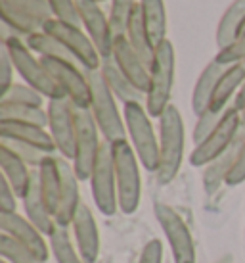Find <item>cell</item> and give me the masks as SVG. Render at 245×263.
<instances>
[{
	"label": "cell",
	"mask_w": 245,
	"mask_h": 263,
	"mask_svg": "<svg viewBox=\"0 0 245 263\" xmlns=\"http://www.w3.org/2000/svg\"><path fill=\"white\" fill-rule=\"evenodd\" d=\"M100 127L94 119L92 111L75 108V156L73 169L80 181H88L94 171L101 150Z\"/></svg>",
	"instance_id": "52a82bcc"
},
{
	"label": "cell",
	"mask_w": 245,
	"mask_h": 263,
	"mask_svg": "<svg viewBox=\"0 0 245 263\" xmlns=\"http://www.w3.org/2000/svg\"><path fill=\"white\" fill-rule=\"evenodd\" d=\"M80 15V27H85L87 35L98 48L101 58H111L115 35L109 23V15L100 8V4L90 0H77Z\"/></svg>",
	"instance_id": "9a60e30c"
},
{
	"label": "cell",
	"mask_w": 245,
	"mask_h": 263,
	"mask_svg": "<svg viewBox=\"0 0 245 263\" xmlns=\"http://www.w3.org/2000/svg\"><path fill=\"white\" fill-rule=\"evenodd\" d=\"M43 31L52 35L54 39H58L65 46V50L77 60V64L85 71H100L104 58L87 35V31H83L77 25H69V23H64L59 20H54V17L50 22L44 23Z\"/></svg>",
	"instance_id": "30bf717a"
},
{
	"label": "cell",
	"mask_w": 245,
	"mask_h": 263,
	"mask_svg": "<svg viewBox=\"0 0 245 263\" xmlns=\"http://www.w3.org/2000/svg\"><path fill=\"white\" fill-rule=\"evenodd\" d=\"M0 169H2V177L12 184L17 198L22 200L33 183L35 171L4 144H0Z\"/></svg>",
	"instance_id": "603a6c76"
},
{
	"label": "cell",
	"mask_w": 245,
	"mask_h": 263,
	"mask_svg": "<svg viewBox=\"0 0 245 263\" xmlns=\"http://www.w3.org/2000/svg\"><path fill=\"white\" fill-rule=\"evenodd\" d=\"M0 144L8 146L15 156H19L31 169H38L40 163L46 160V156H54V154H46L38 148H33L29 144H23V142H15V140H8V139H0Z\"/></svg>",
	"instance_id": "8d00e7d4"
},
{
	"label": "cell",
	"mask_w": 245,
	"mask_h": 263,
	"mask_svg": "<svg viewBox=\"0 0 245 263\" xmlns=\"http://www.w3.org/2000/svg\"><path fill=\"white\" fill-rule=\"evenodd\" d=\"M0 14H2V22L6 27L14 31V35L17 37H29L33 33L43 31L44 23H40L38 20H35L33 15H29L27 12H23L19 8H15L12 2L8 0H0Z\"/></svg>",
	"instance_id": "f546056e"
},
{
	"label": "cell",
	"mask_w": 245,
	"mask_h": 263,
	"mask_svg": "<svg viewBox=\"0 0 245 263\" xmlns=\"http://www.w3.org/2000/svg\"><path fill=\"white\" fill-rule=\"evenodd\" d=\"M155 219H157L161 231L165 234V240L169 244V250L173 254L174 263H197L195 256L194 236L188 229L186 221L176 210H173L169 204L157 202L155 204Z\"/></svg>",
	"instance_id": "8fae6325"
},
{
	"label": "cell",
	"mask_w": 245,
	"mask_h": 263,
	"mask_svg": "<svg viewBox=\"0 0 245 263\" xmlns=\"http://www.w3.org/2000/svg\"><path fill=\"white\" fill-rule=\"evenodd\" d=\"M138 263H163V242L159 238H152L146 242L140 252Z\"/></svg>",
	"instance_id": "ee69618b"
},
{
	"label": "cell",
	"mask_w": 245,
	"mask_h": 263,
	"mask_svg": "<svg viewBox=\"0 0 245 263\" xmlns=\"http://www.w3.org/2000/svg\"><path fill=\"white\" fill-rule=\"evenodd\" d=\"M17 212V194L4 177H0V213Z\"/></svg>",
	"instance_id": "7bdbcfd3"
},
{
	"label": "cell",
	"mask_w": 245,
	"mask_h": 263,
	"mask_svg": "<svg viewBox=\"0 0 245 263\" xmlns=\"http://www.w3.org/2000/svg\"><path fill=\"white\" fill-rule=\"evenodd\" d=\"M239 131H241V114L234 106L224 111L220 123L211 133L207 139L194 146L190 154V165L194 167H207L211 161H215L218 156H222L228 148L236 142Z\"/></svg>",
	"instance_id": "ba28073f"
},
{
	"label": "cell",
	"mask_w": 245,
	"mask_h": 263,
	"mask_svg": "<svg viewBox=\"0 0 245 263\" xmlns=\"http://www.w3.org/2000/svg\"><path fill=\"white\" fill-rule=\"evenodd\" d=\"M245 183V142L239 148V154L234 165H232L230 173H228V179H226V184L228 186H238V184Z\"/></svg>",
	"instance_id": "f6af8a7d"
},
{
	"label": "cell",
	"mask_w": 245,
	"mask_h": 263,
	"mask_svg": "<svg viewBox=\"0 0 245 263\" xmlns=\"http://www.w3.org/2000/svg\"><path fill=\"white\" fill-rule=\"evenodd\" d=\"M0 119L33 123V125H38V127H46V129H48V111H46V108H35V106H23V104H12V102H0Z\"/></svg>",
	"instance_id": "d6a6232c"
},
{
	"label": "cell",
	"mask_w": 245,
	"mask_h": 263,
	"mask_svg": "<svg viewBox=\"0 0 245 263\" xmlns=\"http://www.w3.org/2000/svg\"><path fill=\"white\" fill-rule=\"evenodd\" d=\"M0 256L10 263H40L29 250L4 233L0 234Z\"/></svg>",
	"instance_id": "d590c367"
},
{
	"label": "cell",
	"mask_w": 245,
	"mask_h": 263,
	"mask_svg": "<svg viewBox=\"0 0 245 263\" xmlns=\"http://www.w3.org/2000/svg\"><path fill=\"white\" fill-rule=\"evenodd\" d=\"M14 73H15L14 62H12L6 48L2 46V52H0V96L4 95V92H8L10 87L15 83Z\"/></svg>",
	"instance_id": "b9f144b4"
},
{
	"label": "cell",
	"mask_w": 245,
	"mask_h": 263,
	"mask_svg": "<svg viewBox=\"0 0 245 263\" xmlns=\"http://www.w3.org/2000/svg\"><path fill=\"white\" fill-rule=\"evenodd\" d=\"M48 244L56 263H87L79 254L73 234H69L67 227L56 225V229L48 234Z\"/></svg>",
	"instance_id": "4dcf8cb0"
},
{
	"label": "cell",
	"mask_w": 245,
	"mask_h": 263,
	"mask_svg": "<svg viewBox=\"0 0 245 263\" xmlns=\"http://www.w3.org/2000/svg\"><path fill=\"white\" fill-rule=\"evenodd\" d=\"M73 240L77 250L87 263H96L100 257V229L96 223L92 210L87 204H80L79 212L71 223Z\"/></svg>",
	"instance_id": "2e32d148"
},
{
	"label": "cell",
	"mask_w": 245,
	"mask_h": 263,
	"mask_svg": "<svg viewBox=\"0 0 245 263\" xmlns=\"http://www.w3.org/2000/svg\"><path fill=\"white\" fill-rule=\"evenodd\" d=\"M90 192L96 210L101 215H115L119 212V198H117V179H115V163H113V152L111 144L104 140L98 156V161L94 165L90 179Z\"/></svg>",
	"instance_id": "9c48e42d"
},
{
	"label": "cell",
	"mask_w": 245,
	"mask_h": 263,
	"mask_svg": "<svg viewBox=\"0 0 245 263\" xmlns=\"http://www.w3.org/2000/svg\"><path fill=\"white\" fill-rule=\"evenodd\" d=\"M25 44L29 46L31 50L35 52L38 58H56V60H65V62H73L77 64V60L73 58L69 52L65 50V46L59 43L58 39H54L52 35L44 33V31H38V33H33L29 37L23 39Z\"/></svg>",
	"instance_id": "1f68e13d"
},
{
	"label": "cell",
	"mask_w": 245,
	"mask_h": 263,
	"mask_svg": "<svg viewBox=\"0 0 245 263\" xmlns=\"http://www.w3.org/2000/svg\"><path fill=\"white\" fill-rule=\"evenodd\" d=\"M111 58L115 60L125 77L140 90V92H148L150 88V67L144 64V60L136 54V50L130 46L127 37H115L113 43V54Z\"/></svg>",
	"instance_id": "e0dca14e"
},
{
	"label": "cell",
	"mask_w": 245,
	"mask_h": 263,
	"mask_svg": "<svg viewBox=\"0 0 245 263\" xmlns=\"http://www.w3.org/2000/svg\"><path fill=\"white\" fill-rule=\"evenodd\" d=\"M48 131L62 158L73 161L75 156V106L67 98L48 100Z\"/></svg>",
	"instance_id": "4fadbf2b"
},
{
	"label": "cell",
	"mask_w": 245,
	"mask_h": 263,
	"mask_svg": "<svg viewBox=\"0 0 245 263\" xmlns=\"http://www.w3.org/2000/svg\"><path fill=\"white\" fill-rule=\"evenodd\" d=\"M140 8H142V17H144L146 29L150 33L153 46L167 41V29H169V22H167V10L163 0H140Z\"/></svg>",
	"instance_id": "f1b7e54d"
},
{
	"label": "cell",
	"mask_w": 245,
	"mask_h": 263,
	"mask_svg": "<svg viewBox=\"0 0 245 263\" xmlns=\"http://www.w3.org/2000/svg\"><path fill=\"white\" fill-rule=\"evenodd\" d=\"M0 263H10V261H6V259H4V257H2V259H0Z\"/></svg>",
	"instance_id": "681fc988"
},
{
	"label": "cell",
	"mask_w": 245,
	"mask_h": 263,
	"mask_svg": "<svg viewBox=\"0 0 245 263\" xmlns=\"http://www.w3.org/2000/svg\"><path fill=\"white\" fill-rule=\"evenodd\" d=\"M0 139L15 140V142H23L33 148H38L46 154H54L56 144L52 140V135L46 127H38L33 123H22V121H8V119H0Z\"/></svg>",
	"instance_id": "d6986e66"
},
{
	"label": "cell",
	"mask_w": 245,
	"mask_h": 263,
	"mask_svg": "<svg viewBox=\"0 0 245 263\" xmlns=\"http://www.w3.org/2000/svg\"><path fill=\"white\" fill-rule=\"evenodd\" d=\"M54 20H59L69 25L80 27V15L77 8V0H48Z\"/></svg>",
	"instance_id": "74e56055"
},
{
	"label": "cell",
	"mask_w": 245,
	"mask_h": 263,
	"mask_svg": "<svg viewBox=\"0 0 245 263\" xmlns=\"http://www.w3.org/2000/svg\"><path fill=\"white\" fill-rule=\"evenodd\" d=\"M138 0H109V23L115 37H125L129 20L132 15V10L136 6Z\"/></svg>",
	"instance_id": "836d02e7"
},
{
	"label": "cell",
	"mask_w": 245,
	"mask_h": 263,
	"mask_svg": "<svg viewBox=\"0 0 245 263\" xmlns=\"http://www.w3.org/2000/svg\"><path fill=\"white\" fill-rule=\"evenodd\" d=\"M90 90H92V102H90V111H92L96 123L100 127V133L104 135V140L117 142V140L127 139V125L125 117L119 111L117 98L109 90L108 83L104 81L100 71H87Z\"/></svg>",
	"instance_id": "8992f818"
},
{
	"label": "cell",
	"mask_w": 245,
	"mask_h": 263,
	"mask_svg": "<svg viewBox=\"0 0 245 263\" xmlns=\"http://www.w3.org/2000/svg\"><path fill=\"white\" fill-rule=\"evenodd\" d=\"M100 73L104 77V81L108 83L109 90L113 92L119 102L129 104V102H146V95L140 92L132 83H130L125 73H122L119 66L115 64L113 58H104L101 60Z\"/></svg>",
	"instance_id": "d4e9b609"
},
{
	"label": "cell",
	"mask_w": 245,
	"mask_h": 263,
	"mask_svg": "<svg viewBox=\"0 0 245 263\" xmlns=\"http://www.w3.org/2000/svg\"><path fill=\"white\" fill-rule=\"evenodd\" d=\"M111 152L115 163L119 212L125 215H132L138 212L142 202V173H140L142 163L127 139L111 142Z\"/></svg>",
	"instance_id": "7a4b0ae2"
},
{
	"label": "cell",
	"mask_w": 245,
	"mask_h": 263,
	"mask_svg": "<svg viewBox=\"0 0 245 263\" xmlns=\"http://www.w3.org/2000/svg\"><path fill=\"white\" fill-rule=\"evenodd\" d=\"M122 117L130 146L134 148L142 167L150 173H155L159 167V137L144 102L122 104Z\"/></svg>",
	"instance_id": "277c9868"
},
{
	"label": "cell",
	"mask_w": 245,
	"mask_h": 263,
	"mask_svg": "<svg viewBox=\"0 0 245 263\" xmlns=\"http://www.w3.org/2000/svg\"><path fill=\"white\" fill-rule=\"evenodd\" d=\"M224 69H226V66H220L215 58L203 67V71L199 73V77H197L194 85V92H192V111L195 114V117H199L203 111L209 110L215 87Z\"/></svg>",
	"instance_id": "484cf974"
},
{
	"label": "cell",
	"mask_w": 245,
	"mask_h": 263,
	"mask_svg": "<svg viewBox=\"0 0 245 263\" xmlns=\"http://www.w3.org/2000/svg\"><path fill=\"white\" fill-rule=\"evenodd\" d=\"M236 110L241 114V111H245V81L243 85H241V88H239V92L236 95V98H234V104H232Z\"/></svg>",
	"instance_id": "bcb514c9"
},
{
	"label": "cell",
	"mask_w": 245,
	"mask_h": 263,
	"mask_svg": "<svg viewBox=\"0 0 245 263\" xmlns=\"http://www.w3.org/2000/svg\"><path fill=\"white\" fill-rule=\"evenodd\" d=\"M239 39H245V17L241 22V27H239Z\"/></svg>",
	"instance_id": "7dc6e473"
},
{
	"label": "cell",
	"mask_w": 245,
	"mask_h": 263,
	"mask_svg": "<svg viewBox=\"0 0 245 263\" xmlns=\"http://www.w3.org/2000/svg\"><path fill=\"white\" fill-rule=\"evenodd\" d=\"M245 17V0H234L230 6L224 10L220 22L215 31V43L218 50H222L239 39V27Z\"/></svg>",
	"instance_id": "83f0119b"
},
{
	"label": "cell",
	"mask_w": 245,
	"mask_h": 263,
	"mask_svg": "<svg viewBox=\"0 0 245 263\" xmlns=\"http://www.w3.org/2000/svg\"><path fill=\"white\" fill-rule=\"evenodd\" d=\"M40 60H43L44 67L56 79V83L62 87L65 98L71 100V104L75 108L90 110L92 90H90L87 71L80 69L79 64L65 62V60H56V58H40Z\"/></svg>",
	"instance_id": "7c38bea8"
},
{
	"label": "cell",
	"mask_w": 245,
	"mask_h": 263,
	"mask_svg": "<svg viewBox=\"0 0 245 263\" xmlns=\"http://www.w3.org/2000/svg\"><path fill=\"white\" fill-rule=\"evenodd\" d=\"M0 231L19 242L23 248H27L40 263H46L50 257V244L46 242V234L36 229L25 215L14 213H0Z\"/></svg>",
	"instance_id": "5bb4252c"
},
{
	"label": "cell",
	"mask_w": 245,
	"mask_h": 263,
	"mask_svg": "<svg viewBox=\"0 0 245 263\" xmlns=\"http://www.w3.org/2000/svg\"><path fill=\"white\" fill-rule=\"evenodd\" d=\"M4 48L8 50L10 58L14 62L17 75L29 87L38 90L46 100L65 98L62 87L56 83V79L50 75V71L44 67L43 60L38 58V56H35V52L25 44V41L22 37H17V35L6 37L4 39Z\"/></svg>",
	"instance_id": "3957f363"
},
{
	"label": "cell",
	"mask_w": 245,
	"mask_h": 263,
	"mask_svg": "<svg viewBox=\"0 0 245 263\" xmlns=\"http://www.w3.org/2000/svg\"><path fill=\"white\" fill-rule=\"evenodd\" d=\"M174 67H176V56H174L173 43L167 39L155 46L153 64L150 67V88L146 92V110L152 117H161L163 111L171 106V96L174 87Z\"/></svg>",
	"instance_id": "5b68a950"
},
{
	"label": "cell",
	"mask_w": 245,
	"mask_h": 263,
	"mask_svg": "<svg viewBox=\"0 0 245 263\" xmlns=\"http://www.w3.org/2000/svg\"><path fill=\"white\" fill-rule=\"evenodd\" d=\"M90 2H96V4H101V2H108V0H90Z\"/></svg>",
	"instance_id": "c3c4849f"
},
{
	"label": "cell",
	"mask_w": 245,
	"mask_h": 263,
	"mask_svg": "<svg viewBox=\"0 0 245 263\" xmlns=\"http://www.w3.org/2000/svg\"><path fill=\"white\" fill-rule=\"evenodd\" d=\"M186 129L180 110L171 104L159 117V167L155 171L159 184H171L184 161Z\"/></svg>",
	"instance_id": "6da1fadb"
},
{
	"label": "cell",
	"mask_w": 245,
	"mask_h": 263,
	"mask_svg": "<svg viewBox=\"0 0 245 263\" xmlns=\"http://www.w3.org/2000/svg\"><path fill=\"white\" fill-rule=\"evenodd\" d=\"M22 204H23V212H25V217L36 227L40 229L46 236L56 229V219L54 215L48 212V208L44 204V198L40 194V186H38V177H36V169H35V175H33V183H31L29 190L25 192V196L22 198Z\"/></svg>",
	"instance_id": "cb8c5ba5"
},
{
	"label": "cell",
	"mask_w": 245,
	"mask_h": 263,
	"mask_svg": "<svg viewBox=\"0 0 245 263\" xmlns=\"http://www.w3.org/2000/svg\"><path fill=\"white\" fill-rule=\"evenodd\" d=\"M243 142H245V131H239L236 142H234L222 156H218L215 161H211L209 165L203 169V179H201L203 189H205V192H207L209 196L216 194L218 189H220L222 184H226L228 173H230L232 165H234V161L238 158L239 148H241Z\"/></svg>",
	"instance_id": "ffe728a7"
},
{
	"label": "cell",
	"mask_w": 245,
	"mask_h": 263,
	"mask_svg": "<svg viewBox=\"0 0 245 263\" xmlns=\"http://www.w3.org/2000/svg\"><path fill=\"white\" fill-rule=\"evenodd\" d=\"M44 100L46 98L27 83H14L8 92L0 96V102L23 104V106H35V108H44Z\"/></svg>",
	"instance_id": "e575fe53"
},
{
	"label": "cell",
	"mask_w": 245,
	"mask_h": 263,
	"mask_svg": "<svg viewBox=\"0 0 245 263\" xmlns=\"http://www.w3.org/2000/svg\"><path fill=\"white\" fill-rule=\"evenodd\" d=\"M127 41L130 46L136 50V54L144 60V64L148 67H152L153 56H155V46H153L150 33L146 29L144 17H142V8H140V0L136 2V6L132 10V15L129 20V27H127Z\"/></svg>",
	"instance_id": "4316f807"
},
{
	"label": "cell",
	"mask_w": 245,
	"mask_h": 263,
	"mask_svg": "<svg viewBox=\"0 0 245 263\" xmlns=\"http://www.w3.org/2000/svg\"><path fill=\"white\" fill-rule=\"evenodd\" d=\"M215 60L220 66H234L239 62H245V39H238L236 43H232L230 46H226L222 50L216 52Z\"/></svg>",
	"instance_id": "60d3db41"
},
{
	"label": "cell",
	"mask_w": 245,
	"mask_h": 263,
	"mask_svg": "<svg viewBox=\"0 0 245 263\" xmlns=\"http://www.w3.org/2000/svg\"><path fill=\"white\" fill-rule=\"evenodd\" d=\"M243 236H245V234H243Z\"/></svg>",
	"instance_id": "f907efd6"
},
{
	"label": "cell",
	"mask_w": 245,
	"mask_h": 263,
	"mask_svg": "<svg viewBox=\"0 0 245 263\" xmlns=\"http://www.w3.org/2000/svg\"><path fill=\"white\" fill-rule=\"evenodd\" d=\"M36 177H38V186H40L44 204L56 219L59 202H62V171H59L58 156H46V160L36 169Z\"/></svg>",
	"instance_id": "7402d4cb"
},
{
	"label": "cell",
	"mask_w": 245,
	"mask_h": 263,
	"mask_svg": "<svg viewBox=\"0 0 245 263\" xmlns=\"http://www.w3.org/2000/svg\"><path fill=\"white\" fill-rule=\"evenodd\" d=\"M59 171H62V202L56 213V223L62 227H69L80 208V179L77 177L73 163L58 156Z\"/></svg>",
	"instance_id": "ac0fdd59"
},
{
	"label": "cell",
	"mask_w": 245,
	"mask_h": 263,
	"mask_svg": "<svg viewBox=\"0 0 245 263\" xmlns=\"http://www.w3.org/2000/svg\"><path fill=\"white\" fill-rule=\"evenodd\" d=\"M245 81V62L228 66L222 71L220 79L216 83L213 98H211L209 110L216 111V114H224L230 108V100L236 98V95L239 92V88Z\"/></svg>",
	"instance_id": "44dd1931"
},
{
	"label": "cell",
	"mask_w": 245,
	"mask_h": 263,
	"mask_svg": "<svg viewBox=\"0 0 245 263\" xmlns=\"http://www.w3.org/2000/svg\"><path fill=\"white\" fill-rule=\"evenodd\" d=\"M8 2H12L15 8H19V10L27 12L29 15H33L40 23L50 22L54 17L50 6H48V0H8Z\"/></svg>",
	"instance_id": "ab89813d"
},
{
	"label": "cell",
	"mask_w": 245,
	"mask_h": 263,
	"mask_svg": "<svg viewBox=\"0 0 245 263\" xmlns=\"http://www.w3.org/2000/svg\"><path fill=\"white\" fill-rule=\"evenodd\" d=\"M224 114H216V111H203L201 116L197 117V121L194 125V131H192V140H194V144L197 146L199 142L209 137L211 133L216 129V125L220 123V119H222Z\"/></svg>",
	"instance_id": "f35d334b"
}]
</instances>
